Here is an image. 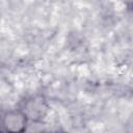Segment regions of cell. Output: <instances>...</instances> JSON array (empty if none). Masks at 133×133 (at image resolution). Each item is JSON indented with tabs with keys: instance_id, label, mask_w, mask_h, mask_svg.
<instances>
[{
	"instance_id": "6da1fadb",
	"label": "cell",
	"mask_w": 133,
	"mask_h": 133,
	"mask_svg": "<svg viewBox=\"0 0 133 133\" xmlns=\"http://www.w3.org/2000/svg\"><path fill=\"white\" fill-rule=\"evenodd\" d=\"M1 124L3 132L20 133L25 131L28 124V119L21 110H11L4 114Z\"/></svg>"
},
{
	"instance_id": "7a4b0ae2",
	"label": "cell",
	"mask_w": 133,
	"mask_h": 133,
	"mask_svg": "<svg viewBox=\"0 0 133 133\" xmlns=\"http://www.w3.org/2000/svg\"><path fill=\"white\" fill-rule=\"evenodd\" d=\"M21 111L25 114L28 121L39 122L47 113V105L43 98H33L25 103L24 108Z\"/></svg>"
},
{
	"instance_id": "3957f363",
	"label": "cell",
	"mask_w": 133,
	"mask_h": 133,
	"mask_svg": "<svg viewBox=\"0 0 133 133\" xmlns=\"http://www.w3.org/2000/svg\"><path fill=\"white\" fill-rule=\"evenodd\" d=\"M0 132H2V124H1V122H0Z\"/></svg>"
},
{
	"instance_id": "277c9868",
	"label": "cell",
	"mask_w": 133,
	"mask_h": 133,
	"mask_svg": "<svg viewBox=\"0 0 133 133\" xmlns=\"http://www.w3.org/2000/svg\"><path fill=\"white\" fill-rule=\"evenodd\" d=\"M20 133H28V132H27V131L25 130V131H23V132H20Z\"/></svg>"
},
{
	"instance_id": "5b68a950",
	"label": "cell",
	"mask_w": 133,
	"mask_h": 133,
	"mask_svg": "<svg viewBox=\"0 0 133 133\" xmlns=\"http://www.w3.org/2000/svg\"><path fill=\"white\" fill-rule=\"evenodd\" d=\"M0 133H5V132H3V131H2V132H0Z\"/></svg>"
}]
</instances>
